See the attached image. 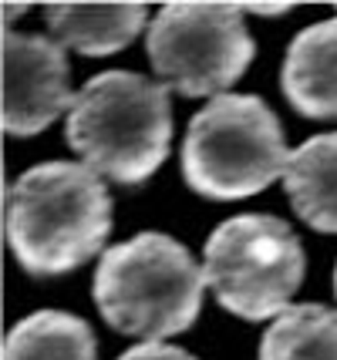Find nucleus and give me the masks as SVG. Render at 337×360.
Wrapping results in <instances>:
<instances>
[{
  "instance_id": "obj_1",
  "label": "nucleus",
  "mask_w": 337,
  "mask_h": 360,
  "mask_svg": "<svg viewBox=\"0 0 337 360\" xmlns=\"http://www.w3.org/2000/svg\"><path fill=\"white\" fill-rule=\"evenodd\" d=\"M7 243L31 276H61L105 250L112 195L81 162H41L7 188Z\"/></svg>"
},
{
  "instance_id": "obj_2",
  "label": "nucleus",
  "mask_w": 337,
  "mask_h": 360,
  "mask_svg": "<svg viewBox=\"0 0 337 360\" xmlns=\"http://www.w3.org/2000/svg\"><path fill=\"white\" fill-rule=\"evenodd\" d=\"M206 273L193 252L165 233H139L108 246L95 269V303L125 337L162 344L189 330L203 307Z\"/></svg>"
},
{
  "instance_id": "obj_3",
  "label": "nucleus",
  "mask_w": 337,
  "mask_h": 360,
  "mask_svg": "<svg viewBox=\"0 0 337 360\" xmlns=\"http://www.w3.org/2000/svg\"><path fill=\"white\" fill-rule=\"evenodd\" d=\"M172 141L169 88L135 71H101L68 111V145L91 172L118 186L155 175Z\"/></svg>"
},
{
  "instance_id": "obj_4",
  "label": "nucleus",
  "mask_w": 337,
  "mask_h": 360,
  "mask_svg": "<svg viewBox=\"0 0 337 360\" xmlns=\"http://www.w3.org/2000/svg\"><path fill=\"white\" fill-rule=\"evenodd\" d=\"M280 118L257 94H220L196 111L182 141V179L196 195L236 202L287 172Z\"/></svg>"
},
{
  "instance_id": "obj_5",
  "label": "nucleus",
  "mask_w": 337,
  "mask_h": 360,
  "mask_svg": "<svg viewBox=\"0 0 337 360\" xmlns=\"http://www.w3.org/2000/svg\"><path fill=\"white\" fill-rule=\"evenodd\" d=\"M304 246L276 216L243 212L220 222L203 250V273L216 303L250 323L290 310L304 283Z\"/></svg>"
},
{
  "instance_id": "obj_6",
  "label": "nucleus",
  "mask_w": 337,
  "mask_h": 360,
  "mask_svg": "<svg viewBox=\"0 0 337 360\" xmlns=\"http://www.w3.org/2000/svg\"><path fill=\"white\" fill-rule=\"evenodd\" d=\"M243 17L240 4H165L145 37L159 84L186 98L229 94L257 54Z\"/></svg>"
},
{
  "instance_id": "obj_7",
  "label": "nucleus",
  "mask_w": 337,
  "mask_h": 360,
  "mask_svg": "<svg viewBox=\"0 0 337 360\" xmlns=\"http://www.w3.org/2000/svg\"><path fill=\"white\" fill-rule=\"evenodd\" d=\"M71 71L68 54L54 37L24 34L7 27L4 34V128L7 135H37L71 111Z\"/></svg>"
},
{
  "instance_id": "obj_8",
  "label": "nucleus",
  "mask_w": 337,
  "mask_h": 360,
  "mask_svg": "<svg viewBox=\"0 0 337 360\" xmlns=\"http://www.w3.org/2000/svg\"><path fill=\"white\" fill-rule=\"evenodd\" d=\"M280 84L300 115L337 122V17L310 24L290 41Z\"/></svg>"
},
{
  "instance_id": "obj_9",
  "label": "nucleus",
  "mask_w": 337,
  "mask_h": 360,
  "mask_svg": "<svg viewBox=\"0 0 337 360\" xmlns=\"http://www.w3.org/2000/svg\"><path fill=\"white\" fill-rule=\"evenodd\" d=\"M54 41L88 58L129 47L148 20L145 4H51L44 11Z\"/></svg>"
},
{
  "instance_id": "obj_10",
  "label": "nucleus",
  "mask_w": 337,
  "mask_h": 360,
  "mask_svg": "<svg viewBox=\"0 0 337 360\" xmlns=\"http://www.w3.org/2000/svg\"><path fill=\"white\" fill-rule=\"evenodd\" d=\"M290 205L317 233H337V131L307 139L284 172Z\"/></svg>"
},
{
  "instance_id": "obj_11",
  "label": "nucleus",
  "mask_w": 337,
  "mask_h": 360,
  "mask_svg": "<svg viewBox=\"0 0 337 360\" xmlns=\"http://www.w3.org/2000/svg\"><path fill=\"white\" fill-rule=\"evenodd\" d=\"M4 360H98L95 333L75 314L37 310L7 333Z\"/></svg>"
},
{
  "instance_id": "obj_12",
  "label": "nucleus",
  "mask_w": 337,
  "mask_h": 360,
  "mask_svg": "<svg viewBox=\"0 0 337 360\" xmlns=\"http://www.w3.org/2000/svg\"><path fill=\"white\" fill-rule=\"evenodd\" d=\"M260 360H337V310L321 303L290 307L263 333Z\"/></svg>"
},
{
  "instance_id": "obj_13",
  "label": "nucleus",
  "mask_w": 337,
  "mask_h": 360,
  "mask_svg": "<svg viewBox=\"0 0 337 360\" xmlns=\"http://www.w3.org/2000/svg\"><path fill=\"white\" fill-rule=\"evenodd\" d=\"M118 360H196L189 350L182 347H172V344H139L125 350Z\"/></svg>"
},
{
  "instance_id": "obj_14",
  "label": "nucleus",
  "mask_w": 337,
  "mask_h": 360,
  "mask_svg": "<svg viewBox=\"0 0 337 360\" xmlns=\"http://www.w3.org/2000/svg\"><path fill=\"white\" fill-rule=\"evenodd\" d=\"M240 7H243V14H260V17L287 14V11H290V4H240Z\"/></svg>"
},
{
  "instance_id": "obj_15",
  "label": "nucleus",
  "mask_w": 337,
  "mask_h": 360,
  "mask_svg": "<svg viewBox=\"0 0 337 360\" xmlns=\"http://www.w3.org/2000/svg\"><path fill=\"white\" fill-rule=\"evenodd\" d=\"M24 11H27V4H7V7H4V17H7V27H11V24H14V17H20Z\"/></svg>"
},
{
  "instance_id": "obj_16",
  "label": "nucleus",
  "mask_w": 337,
  "mask_h": 360,
  "mask_svg": "<svg viewBox=\"0 0 337 360\" xmlns=\"http://www.w3.org/2000/svg\"><path fill=\"white\" fill-rule=\"evenodd\" d=\"M334 293H337V266H334Z\"/></svg>"
},
{
  "instance_id": "obj_17",
  "label": "nucleus",
  "mask_w": 337,
  "mask_h": 360,
  "mask_svg": "<svg viewBox=\"0 0 337 360\" xmlns=\"http://www.w3.org/2000/svg\"><path fill=\"white\" fill-rule=\"evenodd\" d=\"M334 7H337V4H334Z\"/></svg>"
}]
</instances>
